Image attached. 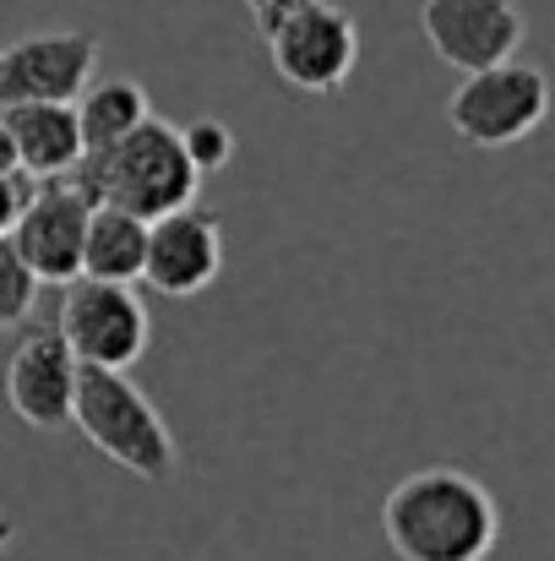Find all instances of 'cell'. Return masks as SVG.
Here are the masks:
<instances>
[{
    "mask_svg": "<svg viewBox=\"0 0 555 561\" xmlns=\"http://www.w3.org/2000/svg\"><path fill=\"white\" fill-rule=\"evenodd\" d=\"M381 535L397 561H485L501 540V507L474 474L430 463L386 491Z\"/></svg>",
    "mask_w": 555,
    "mask_h": 561,
    "instance_id": "obj_1",
    "label": "cell"
},
{
    "mask_svg": "<svg viewBox=\"0 0 555 561\" xmlns=\"http://www.w3.org/2000/svg\"><path fill=\"white\" fill-rule=\"evenodd\" d=\"M71 181L88 191L93 202H115L137 218H164L185 202H196V164L185 159L181 126L148 115L137 131H126L115 148L82 153V164L71 170Z\"/></svg>",
    "mask_w": 555,
    "mask_h": 561,
    "instance_id": "obj_2",
    "label": "cell"
},
{
    "mask_svg": "<svg viewBox=\"0 0 555 561\" xmlns=\"http://www.w3.org/2000/svg\"><path fill=\"white\" fill-rule=\"evenodd\" d=\"M71 425L126 474L164 485L181 463L175 431L159 414V403L131 381L126 371H104V366H82L77 371V398H71Z\"/></svg>",
    "mask_w": 555,
    "mask_h": 561,
    "instance_id": "obj_3",
    "label": "cell"
},
{
    "mask_svg": "<svg viewBox=\"0 0 555 561\" xmlns=\"http://www.w3.org/2000/svg\"><path fill=\"white\" fill-rule=\"evenodd\" d=\"M551 82L540 66H523L518 55L485 71H463V82L447 99V126L469 142V148H518L523 137H534L551 115Z\"/></svg>",
    "mask_w": 555,
    "mask_h": 561,
    "instance_id": "obj_4",
    "label": "cell"
},
{
    "mask_svg": "<svg viewBox=\"0 0 555 561\" xmlns=\"http://www.w3.org/2000/svg\"><path fill=\"white\" fill-rule=\"evenodd\" d=\"M55 328L66 333V344L82 366H104V371H131L153 344V317H148L137 284H109V278H88V273L60 284Z\"/></svg>",
    "mask_w": 555,
    "mask_h": 561,
    "instance_id": "obj_5",
    "label": "cell"
},
{
    "mask_svg": "<svg viewBox=\"0 0 555 561\" xmlns=\"http://www.w3.org/2000/svg\"><path fill=\"white\" fill-rule=\"evenodd\" d=\"M262 38H267L273 71L300 93H338L360 66V27L333 0L289 5Z\"/></svg>",
    "mask_w": 555,
    "mask_h": 561,
    "instance_id": "obj_6",
    "label": "cell"
},
{
    "mask_svg": "<svg viewBox=\"0 0 555 561\" xmlns=\"http://www.w3.org/2000/svg\"><path fill=\"white\" fill-rule=\"evenodd\" d=\"M419 33L452 71H485L523 49V5L518 0H425Z\"/></svg>",
    "mask_w": 555,
    "mask_h": 561,
    "instance_id": "obj_7",
    "label": "cell"
},
{
    "mask_svg": "<svg viewBox=\"0 0 555 561\" xmlns=\"http://www.w3.org/2000/svg\"><path fill=\"white\" fill-rule=\"evenodd\" d=\"M99 38L93 33H27L0 49V110L11 104H77L93 82Z\"/></svg>",
    "mask_w": 555,
    "mask_h": 561,
    "instance_id": "obj_8",
    "label": "cell"
},
{
    "mask_svg": "<svg viewBox=\"0 0 555 561\" xmlns=\"http://www.w3.org/2000/svg\"><path fill=\"white\" fill-rule=\"evenodd\" d=\"M88 213H93V196L77 186L71 175L60 181H38L16 229H11V245L16 256L33 267V278L44 289H60L82 273V234H88Z\"/></svg>",
    "mask_w": 555,
    "mask_h": 561,
    "instance_id": "obj_9",
    "label": "cell"
},
{
    "mask_svg": "<svg viewBox=\"0 0 555 561\" xmlns=\"http://www.w3.org/2000/svg\"><path fill=\"white\" fill-rule=\"evenodd\" d=\"M77 371L82 360L71 355L66 333L49 322H33L11 360H5V403L22 425L33 431H66L71 425V398H77Z\"/></svg>",
    "mask_w": 555,
    "mask_h": 561,
    "instance_id": "obj_10",
    "label": "cell"
},
{
    "mask_svg": "<svg viewBox=\"0 0 555 561\" xmlns=\"http://www.w3.org/2000/svg\"><path fill=\"white\" fill-rule=\"evenodd\" d=\"M218 273H223V224H218V213L185 202L164 218H148V256H142V284L148 289H159L170 300H190Z\"/></svg>",
    "mask_w": 555,
    "mask_h": 561,
    "instance_id": "obj_11",
    "label": "cell"
},
{
    "mask_svg": "<svg viewBox=\"0 0 555 561\" xmlns=\"http://www.w3.org/2000/svg\"><path fill=\"white\" fill-rule=\"evenodd\" d=\"M11 148H16V170L27 181H60L82 164V121L77 104H11L0 110Z\"/></svg>",
    "mask_w": 555,
    "mask_h": 561,
    "instance_id": "obj_12",
    "label": "cell"
},
{
    "mask_svg": "<svg viewBox=\"0 0 555 561\" xmlns=\"http://www.w3.org/2000/svg\"><path fill=\"white\" fill-rule=\"evenodd\" d=\"M142 256H148V218L115 202H93L82 234V273L109 284H142Z\"/></svg>",
    "mask_w": 555,
    "mask_h": 561,
    "instance_id": "obj_13",
    "label": "cell"
},
{
    "mask_svg": "<svg viewBox=\"0 0 555 561\" xmlns=\"http://www.w3.org/2000/svg\"><path fill=\"white\" fill-rule=\"evenodd\" d=\"M153 115L148 104V88L142 82H88L82 99H77V121H82V153H99V148H115L126 131H137L142 121Z\"/></svg>",
    "mask_w": 555,
    "mask_h": 561,
    "instance_id": "obj_14",
    "label": "cell"
},
{
    "mask_svg": "<svg viewBox=\"0 0 555 561\" xmlns=\"http://www.w3.org/2000/svg\"><path fill=\"white\" fill-rule=\"evenodd\" d=\"M38 289H44V284L33 278V267L16 256V245H11V234H5V240H0V333L33 322Z\"/></svg>",
    "mask_w": 555,
    "mask_h": 561,
    "instance_id": "obj_15",
    "label": "cell"
},
{
    "mask_svg": "<svg viewBox=\"0 0 555 561\" xmlns=\"http://www.w3.org/2000/svg\"><path fill=\"white\" fill-rule=\"evenodd\" d=\"M181 142H185V159L196 164V175H218V170H229V159H234V131H229L223 121H212V115L181 126Z\"/></svg>",
    "mask_w": 555,
    "mask_h": 561,
    "instance_id": "obj_16",
    "label": "cell"
},
{
    "mask_svg": "<svg viewBox=\"0 0 555 561\" xmlns=\"http://www.w3.org/2000/svg\"><path fill=\"white\" fill-rule=\"evenodd\" d=\"M38 181H27L22 170H11V175H0V240L16 229V218H22V207H27V196H33Z\"/></svg>",
    "mask_w": 555,
    "mask_h": 561,
    "instance_id": "obj_17",
    "label": "cell"
},
{
    "mask_svg": "<svg viewBox=\"0 0 555 561\" xmlns=\"http://www.w3.org/2000/svg\"><path fill=\"white\" fill-rule=\"evenodd\" d=\"M289 5H300V0H245V11L256 16V27H262V33H267V27H273V22H278Z\"/></svg>",
    "mask_w": 555,
    "mask_h": 561,
    "instance_id": "obj_18",
    "label": "cell"
},
{
    "mask_svg": "<svg viewBox=\"0 0 555 561\" xmlns=\"http://www.w3.org/2000/svg\"><path fill=\"white\" fill-rule=\"evenodd\" d=\"M0 561H16V513L0 507Z\"/></svg>",
    "mask_w": 555,
    "mask_h": 561,
    "instance_id": "obj_19",
    "label": "cell"
},
{
    "mask_svg": "<svg viewBox=\"0 0 555 561\" xmlns=\"http://www.w3.org/2000/svg\"><path fill=\"white\" fill-rule=\"evenodd\" d=\"M11 170H16V148H11V131L0 121V175H11Z\"/></svg>",
    "mask_w": 555,
    "mask_h": 561,
    "instance_id": "obj_20",
    "label": "cell"
}]
</instances>
